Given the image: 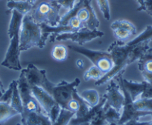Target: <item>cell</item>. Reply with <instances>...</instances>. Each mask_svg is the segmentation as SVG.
<instances>
[{
  "instance_id": "cell-1",
  "label": "cell",
  "mask_w": 152,
  "mask_h": 125,
  "mask_svg": "<svg viewBox=\"0 0 152 125\" xmlns=\"http://www.w3.org/2000/svg\"><path fill=\"white\" fill-rule=\"evenodd\" d=\"M150 42H142L134 46H130L125 42L116 41L109 46L107 52L110 53L113 61V67L96 82V86L104 85L113 79L118 74L125 72L129 64L138 60L149 48Z\"/></svg>"
},
{
  "instance_id": "cell-2",
  "label": "cell",
  "mask_w": 152,
  "mask_h": 125,
  "mask_svg": "<svg viewBox=\"0 0 152 125\" xmlns=\"http://www.w3.org/2000/svg\"><path fill=\"white\" fill-rule=\"evenodd\" d=\"M11 13V18L8 31L10 44L1 65L8 69L20 71L22 70L20 60L21 52L20 49V34L24 15L17 10H13Z\"/></svg>"
},
{
  "instance_id": "cell-3",
  "label": "cell",
  "mask_w": 152,
  "mask_h": 125,
  "mask_svg": "<svg viewBox=\"0 0 152 125\" xmlns=\"http://www.w3.org/2000/svg\"><path fill=\"white\" fill-rule=\"evenodd\" d=\"M80 83V79L76 78L72 82L62 81L58 84H55L48 79L47 76H45L39 86L50 94L61 108L67 109L68 103L73 97V92Z\"/></svg>"
},
{
  "instance_id": "cell-4",
  "label": "cell",
  "mask_w": 152,
  "mask_h": 125,
  "mask_svg": "<svg viewBox=\"0 0 152 125\" xmlns=\"http://www.w3.org/2000/svg\"><path fill=\"white\" fill-rule=\"evenodd\" d=\"M41 39L40 25L33 20L30 13L24 15L20 34V51H26L34 47L40 49Z\"/></svg>"
},
{
  "instance_id": "cell-5",
  "label": "cell",
  "mask_w": 152,
  "mask_h": 125,
  "mask_svg": "<svg viewBox=\"0 0 152 125\" xmlns=\"http://www.w3.org/2000/svg\"><path fill=\"white\" fill-rule=\"evenodd\" d=\"M32 18L38 24L57 26L61 19V7L56 1L39 0L30 12Z\"/></svg>"
},
{
  "instance_id": "cell-6",
  "label": "cell",
  "mask_w": 152,
  "mask_h": 125,
  "mask_svg": "<svg viewBox=\"0 0 152 125\" xmlns=\"http://www.w3.org/2000/svg\"><path fill=\"white\" fill-rule=\"evenodd\" d=\"M68 48L73 50L74 52L78 53L87 57L91 62L99 67L104 73V74L107 73L113 67V61L110 53L107 51H98L92 50L83 47L82 46H75V45H69Z\"/></svg>"
},
{
  "instance_id": "cell-7",
  "label": "cell",
  "mask_w": 152,
  "mask_h": 125,
  "mask_svg": "<svg viewBox=\"0 0 152 125\" xmlns=\"http://www.w3.org/2000/svg\"><path fill=\"white\" fill-rule=\"evenodd\" d=\"M17 85H18L19 92H20V98H21L22 103H23V113L28 112H37V113H45L39 103L34 97L31 92V88L28 84L27 79L26 77L24 71L21 70V73L20 77L17 79ZM21 114V115H22Z\"/></svg>"
},
{
  "instance_id": "cell-8",
  "label": "cell",
  "mask_w": 152,
  "mask_h": 125,
  "mask_svg": "<svg viewBox=\"0 0 152 125\" xmlns=\"http://www.w3.org/2000/svg\"><path fill=\"white\" fill-rule=\"evenodd\" d=\"M34 97L49 117L52 124L56 121L61 112V107L55 101L53 97L40 86H31Z\"/></svg>"
},
{
  "instance_id": "cell-9",
  "label": "cell",
  "mask_w": 152,
  "mask_h": 125,
  "mask_svg": "<svg viewBox=\"0 0 152 125\" xmlns=\"http://www.w3.org/2000/svg\"><path fill=\"white\" fill-rule=\"evenodd\" d=\"M104 33L103 32L98 29L90 30L87 28L84 27L76 32L58 34L55 37L53 42L55 41H64L70 40L73 42H76L79 46H83L84 44L87 43L89 41H91L98 38H102L104 36Z\"/></svg>"
},
{
  "instance_id": "cell-10",
  "label": "cell",
  "mask_w": 152,
  "mask_h": 125,
  "mask_svg": "<svg viewBox=\"0 0 152 125\" xmlns=\"http://www.w3.org/2000/svg\"><path fill=\"white\" fill-rule=\"evenodd\" d=\"M84 5L78 10L76 17L83 23L84 27L90 30H96L100 26L94 8L92 5L93 0H83Z\"/></svg>"
},
{
  "instance_id": "cell-11",
  "label": "cell",
  "mask_w": 152,
  "mask_h": 125,
  "mask_svg": "<svg viewBox=\"0 0 152 125\" xmlns=\"http://www.w3.org/2000/svg\"><path fill=\"white\" fill-rule=\"evenodd\" d=\"M109 82L106 93L103 96L106 98V102L108 105L120 112L125 104V96L118 82H116L113 79Z\"/></svg>"
},
{
  "instance_id": "cell-12",
  "label": "cell",
  "mask_w": 152,
  "mask_h": 125,
  "mask_svg": "<svg viewBox=\"0 0 152 125\" xmlns=\"http://www.w3.org/2000/svg\"><path fill=\"white\" fill-rule=\"evenodd\" d=\"M123 73L124 72H122L115 77L117 81L118 84L122 86L126 89L133 101H137V99L140 98L142 94L145 89L147 82L145 81H143L142 82H134V81L128 80L127 79L123 78V76H122Z\"/></svg>"
},
{
  "instance_id": "cell-13",
  "label": "cell",
  "mask_w": 152,
  "mask_h": 125,
  "mask_svg": "<svg viewBox=\"0 0 152 125\" xmlns=\"http://www.w3.org/2000/svg\"><path fill=\"white\" fill-rule=\"evenodd\" d=\"M20 115L23 125H52L51 119L45 113L28 112Z\"/></svg>"
},
{
  "instance_id": "cell-14",
  "label": "cell",
  "mask_w": 152,
  "mask_h": 125,
  "mask_svg": "<svg viewBox=\"0 0 152 125\" xmlns=\"http://www.w3.org/2000/svg\"><path fill=\"white\" fill-rule=\"evenodd\" d=\"M7 13H11L13 10H17L23 15L28 14L31 11L34 6L31 5L27 1H13L8 0L7 2Z\"/></svg>"
},
{
  "instance_id": "cell-15",
  "label": "cell",
  "mask_w": 152,
  "mask_h": 125,
  "mask_svg": "<svg viewBox=\"0 0 152 125\" xmlns=\"http://www.w3.org/2000/svg\"><path fill=\"white\" fill-rule=\"evenodd\" d=\"M138 68L141 73H152V48L149 47L139 58Z\"/></svg>"
},
{
  "instance_id": "cell-16",
  "label": "cell",
  "mask_w": 152,
  "mask_h": 125,
  "mask_svg": "<svg viewBox=\"0 0 152 125\" xmlns=\"http://www.w3.org/2000/svg\"><path fill=\"white\" fill-rule=\"evenodd\" d=\"M20 115L11 106V104L0 101V125H2L14 116Z\"/></svg>"
},
{
  "instance_id": "cell-17",
  "label": "cell",
  "mask_w": 152,
  "mask_h": 125,
  "mask_svg": "<svg viewBox=\"0 0 152 125\" xmlns=\"http://www.w3.org/2000/svg\"><path fill=\"white\" fill-rule=\"evenodd\" d=\"M79 95L90 107L96 106L100 101V95L95 89L84 90Z\"/></svg>"
},
{
  "instance_id": "cell-18",
  "label": "cell",
  "mask_w": 152,
  "mask_h": 125,
  "mask_svg": "<svg viewBox=\"0 0 152 125\" xmlns=\"http://www.w3.org/2000/svg\"><path fill=\"white\" fill-rule=\"evenodd\" d=\"M13 94L12 98H11V106L20 113V115L22 114L23 111V103H22L21 98H20V92L18 89V85H17V80H13Z\"/></svg>"
},
{
  "instance_id": "cell-19",
  "label": "cell",
  "mask_w": 152,
  "mask_h": 125,
  "mask_svg": "<svg viewBox=\"0 0 152 125\" xmlns=\"http://www.w3.org/2000/svg\"><path fill=\"white\" fill-rule=\"evenodd\" d=\"M152 41V26L148 25L146 26L145 29L143 31L142 33H140L138 36L134 38V39L131 40V41L126 43L127 44L130 45V46H134L140 43H142V42H151Z\"/></svg>"
},
{
  "instance_id": "cell-20",
  "label": "cell",
  "mask_w": 152,
  "mask_h": 125,
  "mask_svg": "<svg viewBox=\"0 0 152 125\" xmlns=\"http://www.w3.org/2000/svg\"><path fill=\"white\" fill-rule=\"evenodd\" d=\"M104 115L107 121L109 124H117L121 118L122 113L108 105L107 102L104 104Z\"/></svg>"
},
{
  "instance_id": "cell-21",
  "label": "cell",
  "mask_w": 152,
  "mask_h": 125,
  "mask_svg": "<svg viewBox=\"0 0 152 125\" xmlns=\"http://www.w3.org/2000/svg\"><path fill=\"white\" fill-rule=\"evenodd\" d=\"M52 56L58 61H65L68 56V48L63 44L55 45L52 50Z\"/></svg>"
},
{
  "instance_id": "cell-22",
  "label": "cell",
  "mask_w": 152,
  "mask_h": 125,
  "mask_svg": "<svg viewBox=\"0 0 152 125\" xmlns=\"http://www.w3.org/2000/svg\"><path fill=\"white\" fill-rule=\"evenodd\" d=\"M75 115V113L66 109L61 108L58 118L52 125H68L70 120Z\"/></svg>"
},
{
  "instance_id": "cell-23",
  "label": "cell",
  "mask_w": 152,
  "mask_h": 125,
  "mask_svg": "<svg viewBox=\"0 0 152 125\" xmlns=\"http://www.w3.org/2000/svg\"><path fill=\"white\" fill-rule=\"evenodd\" d=\"M111 29H126V30L130 31L133 33V35H136L137 33V28L136 26L131 23L130 21L128 20H116V21L113 22L112 24L110 25Z\"/></svg>"
},
{
  "instance_id": "cell-24",
  "label": "cell",
  "mask_w": 152,
  "mask_h": 125,
  "mask_svg": "<svg viewBox=\"0 0 152 125\" xmlns=\"http://www.w3.org/2000/svg\"><path fill=\"white\" fill-rule=\"evenodd\" d=\"M104 73L96 66L93 65L90 67L84 75V79L85 81H89L90 79H96V81L104 76Z\"/></svg>"
},
{
  "instance_id": "cell-25",
  "label": "cell",
  "mask_w": 152,
  "mask_h": 125,
  "mask_svg": "<svg viewBox=\"0 0 152 125\" xmlns=\"http://www.w3.org/2000/svg\"><path fill=\"white\" fill-rule=\"evenodd\" d=\"M134 105L138 110L152 111V98H139L134 101Z\"/></svg>"
},
{
  "instance_id": "cell-26",
  "label": "cell",
  "mask_w": 152,
  "mask_h": 125,
  "mask_svg": "<svg viewBox=\"0 0 152 125\" xmlns=\"http://www.w3.org/2000/svg\"><path fill=\"white\" fill-rule=\"evenodd\" d=\"M55 1L61 7V15L62 17L74 8L78 0H55Z\"/></svg>"
},
{
  "instance_id": "cell-27",
  "label": "cell",
  "mask_w": 152,
  "mask_h": 125,
  "mask_svg": "<svg viewBox=\"0 0 152 125\" xmlns=\"http://www.w3.org/2000/svg\"><path fill=\"white\" fill-rule=\"evenodd\" d=\"M105 118L104 115V105L102 107L100 110L96 113V115L93 117L91 121L88 124V125H109Z\"/></svg>"
},
{
  "instance_id": "cell-28",
  "label": "cell",
  "mask_w": 152,
  "mask_h": 125,
  "mask_svg": "<svg viewBox=\"0 0 152 125\" xmlns=\"http://www.w3.org/2000/svg\"><path fill=\"white\" fill-rule=\"evenodd\" d=\"M98 6L105 20H110V8L108 0H96Z\"/></svg>"
},
{
  "instance_id": "cell-29",
  "label": "cell",
  "mask_w": 152,
  "mask_h": 125,
  "mask_svg": "<svg viewBox=\"0 0 152 125\" xmlns=\"http://www.w3.org/2000/svg\"><path fill=\"white\" fill-rule=\"evenodd\" d=\"M113 32L114 36L116 37L117 41H122V42L128 41L132 35H134L131 32L123 29H113Z\"/></svg>"
},
{
  "instance_id": "cell-30",
  "label": "cell",
  "mask_w": 152,
  "mask_h": 125,
  "mask_svg": "<svg viewBox=\"0 0 152 125\" xmlns=\"http://www.w3.org/2000/svg\"><path fill=\"white\" fill-rule=\"evenodd\" d=\"M139 4L137 11H145L152 17V0H136Z\"/></svg>"
},
{
  "instance_id": "cell-31",
  "label": "cell",
  "mask_w": 152,
  "mask_h": 125,
  "mask_svg": "<svg viewBox=\"0 0 152 125\" xmlns=\"http://www.w3.org/2000/svg\"><path fill=\"white\" fill-rule=\"evenodd\" d=\"M12 94H13V82H11L10 84L8 89L5 91L3 93V95L0 97V101H3V102L8 103L11 104V98H12Z\"/></svg>"
},
{
  "instance_id": "cell-32",
  "label": "cell",
  "mask_w": 152,
  "mask_h": 125,
  "mask_svg": "<svg viewBox=\"0 0 152 125\" xmlns=\"http://www.w3.org/2000/svg\"><path fill=\"white\" fill-rule=\"evenodd\" d=\"M67 25H69V26L72 27V29L75 32L80 30V29L84 27L83 23H81V22L80 21V20H78L76 17H72V18L69 21L68 24Z\"/></svg>"
},
{
  "instance_id": "cell-33",
  "label": "cell",
  "mask_w": 152,
  "mask_h": 125,
  "mask_svg": "<svg viewBox=\"0 0 152 125\" xmlns=\"http://www.w3.org/2000/svg\"><path fill=\"white\" fill-rule=\"evenodd\" d=\"M151 121L152 120L142 121L137 120V119H131V120H129L127 122H125L122 125H149Z\"/></svg>"
},
{
  "instance_id": "cell-34",
  "label": "cell",
  "mask_w": 152,
  "mask_h": 125,
  "mask_svg": "<svg viewBox=\"0 0 152 125\" xmlns=\"http://www.w3.org/2000/svg\"><path fill=\"white\" fill-rule=\"evenodd\" d=\"M140 98H152V85L147 83L146 87Z\"/></svg>"
},
{
  "instance_id": "cell-35",
  "label": "cell",
  "mask_w": 152,
  "mask_h": 125,
  "mask_svg": "<svg viewBox=\"0 0 152 125\" xmlns=\"http://www.w3.org/2000/svg\"><path fill=\"white\" fill-rule=\"evenodd\" d=\"M76 64H77V66L81 69L83 68V67H84V62H83V61H81V59H78V61H77Z\"/></svg>"
},
{
  "instance_id": "cell-36",
  "label": "cell",
  "mask_w": 152,
  "mask_h": 125,
  "mask_svg": "<svg viewBox=\"0 0 152 125\" xmlns=\"http://www.w3.org/2000/svg\"><path fill=\"white\" fill-rule=\"evenodd\" d=\"M5 92V89H4V88H3V85H2L1 80H0V97L3 95V93Z\"/></svg>"
},
{
  "instance_id": "cell-37",
  "label": "cell",
  "mask_w": 152,
  "mask_h": 125,
  "mask_svg": "<svg viewBox=\"0 0 152 125\" xmlns=\"http://www.w3.org/2000/svg\"><path fill=\"white\" fill-rule=\"evenodd\" d=\"M26 1H27V2H28L31 5H32V6H34L35 4H36L37 2L39 1V0H26Z\"/></svg>"
},
{
  "instance_id": "cell-38",
  "label": "cell",
  "mask_w": 152,
  "mask_h": 125,
  "mask_svg": "<svg viewBox=\"0 0 152 125\" xmlns=\"http://www.w3.org/2000/svg\"><path fill=\"white\" fill-rule=\"evenodd\" d=\"M47 1H49V2H52V1H55V0H47Z\"/></svg>"
},
{
  "instance_id": "cell-39",
  "label": "cell",
  "mask_w": 152,
  "mask_h": 125,
  "mask_svg": "<svg viewBox=\"0 0 152 125\" xmlns=\"http://www.w3.org/2000/svg\"><path fill=\"white\" fill-rule=\"evenodd\" d=\"M16 125H23V124H17Z\"/></svg>"
},
{
  "instance_id": "cell-40",
  "label": "cell",
  "mask_w": 152,
  "mask_h": 125,
  "mask_svg": "<svg viewBox=\"0 0 152 125\" xmlns=\"http://www.w3.org/2000/svg\"><path fill=\"white\" fill-rule=\"evenodd\" d=\"M149 125H152V121L151 122V123H150V124H149Z\"/></svg>"
},
{
  "instance_id": "cell-41",
  "label": "cell",
  "mask_w": 152,
  "mask_h": 125,
  "mask_svg": "<svg viewBox=\"0 0 152 125\" xmlns=\"http://www.w3.org/2000/svg\"><path fill=\"white\" fill-rule=\"evenodd\" d=\"M112 125H117V124H113Z\"/></svg>"
}]
</instances>
